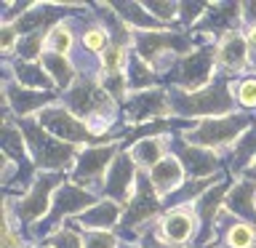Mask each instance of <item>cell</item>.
<instances>
[{"mask_svg": "<svg viewBox=\"0 0 256 248\" xmlns=\"http://www.w3.org/2000/svg\"><path fill=\"white\" fill-rule=\"evenodd\" d=\"M168 104H171V118L176 120H208V118H224L235 110V78L216 75L211 86L200 91H182V88L168 86Z\"/></svg>", "mask_w": 256, "mask_h": 248, "instance_id": "obj_1", "label": "cell"}, {"mask_svg": "<svg viewBox=\"0 0 256 248\" xmlns=\"http://www.w3.org/2000/svg\"><path fill=\"white\" fill-rule=\"evenodd\" d=\"M70 176L67 174H59V171H40L38 179L32 182V187L19 198H6L3 203V214L11 216V219L19 224L22 230H30L32 224L43 222L48 214H51V203H54V195L56 190L67 182Z\"/></svg>", "mask_w": 256, "mask_h": 248, "instance_id": "obj_2", "label": "cell"}, {"mask_svg": "<svg viewBox=\"0 0 256 248\" xmlns=\"http://www.w3.org/2000/svg\"><path fill=\"white\" fill-rule=\"evenodd\" d=\"M24 134V142L30 147L32 163L38 171H59V174H70L75 160L83 147L75 144L59 142L56 136H51L43 126L38 123V118H27V120H16Z\"/></svg>", "mask_w": 256, "mask_h": 248, "instance_id": "obj_3", "label": "cell"}, {"mask_svg": "<svg viewBox=\"0 0 256 248\" xmlns=\"http://www.w3.org/2000/svg\"><path fill=\"white\" fill-rule=\"evenodd\" d=\"M251 126H254V118L248 115V112L238 110V112L224 115V118L198 120V123H192L190 128L179 131V136L190 144H198V147H206V150H214V152H227Z\"/></svg>", "mask_w": 256, "mask_h": 248, "instance_id": "obj_4", "label": "cell"}, {"mask_svg": "<svg viewBox=\"0 0 256 248\" xmlns=\"http://www.w3.org/2000/svg\"><path fill=\"white\" fill-rule=\"evenodd\" d=\"M123 152V144L118 142H104V144H88L80 150V155L72 166V171L67 174L72 184L83 187L88 192L102 198V187H104V176H107L110 166L115 163V158Z\"/></svg>", "mask_w": 256, "mask_h": 248, "instance_id": "obj_5", "label": "cell"}, {"mask_svg": "<svg viewBox=\"0 0 256 248\" xmlns=\"http://www.w3.org/2000/svg\"><path fill=\"white\" fill-rule=\"evenodd\" d=\"M163 214H166L163 200H160V195L155 192V187H152L150 176L142 171L131 200L126 203V211H123V219H120L118 232H123V235H134V238H142L144 232L150 230V224L155 222V219H160Z\"/></svg>", "mask_w": 256, "mask_h": 248, "instance_id": "obj_6", "label": "cell"}, {"mask_svg": "<svg viewBox=\"0 0 256 248\" xmlns=\"http://www.w3.org/2000/svg\"><path fill=\"white\" fill-rule=\"evenodd\" d=\"M216 43L200 46L198 51H192L182 59H176L171 64L168 75V86L171 88H182V91H200V88L211 86L216 72Z\"/></svg>", "mask_w": 256, "mask_h": 248, "instance_id": "obj_7", "label": "cell"}, {"mask_svg": "<svg viewBox=\"0 0 256 248\" xmlns=\"http://www.w3.org/2000/svg\"><path fill=\"white\" fill-rule=\"evenodd\" d=\"M59 102L72 115H78L83 123L94 118H118V107H120L102 88L99 80H94V78H78L75 86L70 91H64Z\"/></svg>", "mask_w": 256, "mask_h": 248, "instance_id": "obj_8", "label": "cell"}, {"mask_svg": "<svg viewBox=\"0 0 256 248\" xmlns=\"http://www.w3.org/2000/svg\"><path fill=\"white\" fill-rule=\"evenodd\" d=\"M168 147H171V155L179 158L187 179H211L216 174H224V158L219 152L184 142L179 134H174L168 139Z\"/></svg>", "mask_w": 256, "mask_h": 248, "instance_id": "obj_9", "label": "cell"}, {"mask_svg": "<svg viewBox=\"0 0 256 248\" xmlns=\"http://www.w3.org/2000/svg\"><path fill=\"white\" fill-rule=\"evenodd\" d=\"M35 118H38V123L43 126L51 136H56L59 142L75 144V147H88V144H94V136H91V131H88V126L78 115H72L62 102L46 107L43 112H38Z\"/></svg>", "mask_w": 256, "mask_h": 248, "instance_id": "obj_10", "label": "cell"}, {"mask_svg": "<svg viewBox=\"0 0 256 248\" xmlns=\"http://www.w3.org/2000/svg\"><path fill=\"white\" fill-rule=\"evenodd\" d=\"M59 99L62 94L56 91H32V88H24L11 78H3V110L6 115H14L16 120L35 118L38 112H43Z\"/></svg>", "mask_w": 256, "mask_h": 248, "instance_id": "obj_11", "label": "cell"}, {"mask_svg": "<svg viewBox=\"0 0 256 248\" xmlns=\"http://www.w3.org/2000/svg\"><path fill=\"white\" fill-rule=\"evenodd\" d=\"M123 120L128 126H144L152 120H171V104H168V88H152V91L131 94L123 104Z\"/></svg>", "mask_w": 256, "mask_h": 248, "instance_id": "obj_12", "label": "cell"}, {"mask_svg": "<svg viewBox=\"0 0 256 248\" xmlns=\"http://www.w3.org/2000/svg\"><path fill=\"white\" fill-rule=\"evenodd\" d=\"M198 232H200V222L192 206L171 208L155 222V235L174 248L190 246V240H198Z\"/></svg>", "mask_w": 256, "mask_h": 248, "instance_id": "obj_13", "label": "cell"}, {"mask_svg": "<svg viewBox=\"0 0 256 248\" xmlns=\"http://www.w3.org/2000/svg\"><path fill=\"white\" fill-rule=\"evenodd\" d=\"M139 174H142V168L136 166V160H134L131 155H128V150H123V152H120V155L115 158V163L110 166L107 176H104L102 198L115 200V203L126 206L128 200H131L134 190H136Z\"/></svg>", "mask_w": 256, "mask_h": 248, "instance_id": "obj_14", "label": "cell"}, {"mask_svg": "<svg viewBox=\"0 0 256 248\" xmlns=\"http://www.w3.org/2000/svg\"><path fill=\"white\" fill-rule=\"evenodd\" d=\"M216 67L219 75L238 78L240 72L251 67V46H248L246 30H232L216 43Z\"/></svg>", "mask_w": 256, "mask_h": 248, "instance_id": "obj_15", "label": "cell"}, {"mask_svg": "<svg viewBox=\"0 0 256 248\" xmlns=\"http://www.w3.org/2000/svg\"><path fill=\"white\" fill-rule=\"evenodd\" d=\"M123 211L126 206L115 203V200H107L102 198L99 203H94L88 211H83L80 216H75V219H70L72 227H78L80 232H115L120 227V219H123Z\"/></svg>", "mask_w": 256, "mask_h": 248, "instance_id": "obj_16", "label": "cell"}, {"mask_svg": "<svg viewBox=\"0 0 256 248\" xmlns=\"http://www.w3.org/2000/svg\"><path fill=\"white\" fill-rule=\"evenodd\" d=\"M224 208L235 216V219L254 224L256 227V182L251 179H235L227 192Z\"/></svg>", "mask_w": 256, "mask_h": 248, "instance_id": "obj_17", "label": "cell"}, {"mask_svg": "<svg viewBox=\"0 0 256 248\" xmlns=\"http://www.w3.org/2000/svg\"><path fill=\"white\" fill-rule=\"evenodd\" d=\"M254 163H256V123L227 150L224 171H227L232 179H243L246 171H248Z\"/></svg>", "mask_w": 256, "mask_h": 248, "instance_id": "obj_18", "label": "cell"}, {"mask_svg": "<svg viewBox=\"0 0 256 248\" xmlns=\"http://www.w3.org/2000/svg\"><path fill=\"white\" fill-rule=\"evenodd\" d=\"M3 78H11L19 86L32 88V91H56L51 75L46 72V67L40 62H22V59L6 62V75Z\"/></svg>", "mask_w": 256, "mask_h": 248, "instance_id": "obj_19", "label": "cell"}, {"mask_svg": "<svg viewBox=\"0 0 256 248\" xmlns=\"http://www.w3.org/2000/svg\"><path fill=\"white\" fill-rule=\"evenodd\" d=\"M147 176H150L155 192L160 195V200H166L171 192H176L184 182H187V174H184V168H182V163H179V158H176V155L163 158Z\"/></svg>", "mask_w": 256, "mask_h": 248, "instance_id": "obj_20", "label": "cell"}, {"mask_svg": "<svg viewBox=\"0 0 256 248\" xmlns=\"http://www.w3.org/2000/svg\"><path fill=\"white\" fill-rule=\"evenodd\" d=\"M126 80H128V94H142V91H152V88H160V75L158 70L152 67L150 62H144L139 54L128 51V62H126Z\"/></svg>", "mask_w": 256, "mask_h": 248, "instance_id": "obj_21", "label": "cell"}, {"mask_svg": "<svg viewBox=\"0 0 256 248\" xmlns=\"http://www.w3.org/2000/svg\"><path fill=\"white\" fill-rule=\"evenodd\" d=\"M128 155L136 160V166L142 168L144 174H150L163 158L171 155V147H168V136H152V139H142L128 147Z\"/></svg>", "mask_w": 256, "mask_h": 248, "instance_id": "obj_22", "label": "cell"}, {"mask_svg": "<svg viewBox=\"0 0 256 248\" xmlns=\"http://www.w3.org/2000/svg\"><path fill=\"white\" fill-rule=\"evenodd\" d=\"M110 6L134 32H158V30H163V24H160L158 19H152V16L147 14V8H144L142 3H136V0H126V3L115 0V3H110Z\"/></svg>", "mask_w": 256, "mask_h": 248, "instance_id": "obj_23", "label": "cell"}, {"mask_svg": "<svg viewBox=\"0 0 256 248\" xmlns=\"http://www.w3.org/2000/svg\"><path fill=\"white\" fill-rule=\"evenodd\" d=\"M40 64L46 67V72L51 75L54 80V86H56V91H70L72 86H75V80H78V70H75V64H72L70 56H59V54H51V51H46L43 56H40Z\"/></svg>", "mask_w": 256, "mask_h": 248, "instance_id": "obj_24", "label": "cell"}, {"mask_svg": "<svg viewBox=\"0 0 256 248\" xmlns=\"http://www.w3.org/2000/svg\"><path fill=\"white\" fill-rule=\"evenodd\" d=\"M75 43H78V38H75V30H72L70 19L59 22L56 27L48 30V35H46V51L59 54V56H72Z\"/></svg>", "mask_w": 256, "mask_h": 248, "instance_id": "obj_25", "label": "cell"}, {"mask_svg": "<svg viewBox=\"0 0 256 248\" xmlns=\"http://www.w3.org/2000/svg\"><path fill=\"white\" fill-rule=\"evenodd\" d=\"M94 14V11H91ZM80 48H86L88 54H96V56H102L104 51L110 48V35H107V30L102 27L99 22H96V16L91 19V24L80 32Z\"/></svg>", "mask_w": 256, "mask_h": 248, "instance_id": "obj_26", "label": "cell"}, {"mask_svg": "<svg viewBox=\"0 0 256 248\" xmlns=\"http://www.w3.org/2000/svg\"><path fill=\"white\" fill-rule=\"evenodd\" d=\"M46 35L48 32H32V35H22V43L16 48L14 59L22 62H40V56L46 54Z\"/></svg>", "mask_w": 256, "mask_h": 248, "instance_id": "obj_27", "label": "cell"}, {"mask_svg": "<svg viewBox=\"0 0 256 248\" xmlns=\"http://www.w3.org/2000/svg\"><path fill=\"white\" fill-rule=\"evenodd\" d=\"M235 102L243 112L256 110V75H243L235 80Z\"/></svg>", "mask_w": 256, "mask_h": 248, "instance_id": "obj_28", "label": "cell"}, {"mask_svg": "<svg viewBox=\"0 0 256 248\" xmlns=\"http://www.w3.org/2000/svg\"><path fill=\"white\" fill-rule=\"evenodd\" d=\"M142 6L147 8V14L152 19H158L160 24L179 22V3H176V0H142Z\"/></svg>", "mask_w": 256, "mask_h": 248, "instance_id": "obj_29", "label": "cell"}, {"mask_svg": "<svg viewBox=\"0 0 256 248\" xmlns=\"http://www.w3.org/2000/svg\"><path fill=\"white\" fill-rule=\"evenodd\" d=\"M208 8H211V3H195V0H182L179 3V24L184 30H195L200 19L208 14Z\"/></svg>", "mask_w": 256, "mask_h": 248, "instance_id": "obj_30", "label": "cell"}, {"mask_svg": "<svg viewBox=\"0 0 256 248\" xmlns=\"http://www.w3.org/2000/svg\"><path fill=\"white\" fill-rule=\"evenodd\" d=\"M46 243L54 246V248H83V232L78 227H72V224H64V227L56 230Z\"/></svg>", "mask_w": 256, "mask_h": 248, "instance_id": "obj_31", "label": "cell"}, {"mask_svg": "<svg viewBox=\"0 0 256 248\" xmlns=\"http://www.w3.org/2000/svg\"><path fill=\"white\" fill-rule=\"evenodd\" d=\"M128 62V51L118 46H110L107 51L102 54V72H123Z\"/></svg>", "mask_w": 256, "mask_h": 248, "instance_id": "obj_32", "label": "cell"}, {"mask_svg": "<svg viewBox=\"0 0 256 248\" xmlns=\"http://www.w3.org/2000/svg\"><path fill=\"white\" fill-rule=\"evenodd\" d=\"M120 240L115 232H83V248H120Z\"/></svg>", "mask_w": 256, "mask_h": 248, "instance_id": "obj_33", "label": "cell"}, {"mask_svg": "<svg viewBox=\"0 0 256 248\" xmlns=\"http://www.w3.org/2000/svg\"><path fill=\"white\" fill-rule=\"evenodd\" d=\"M19 43H22L19 30H16L14 24H3V30H0V48H3V59L6 62H11V56H16Z\"/></svg>", "mask_w": 256, "mask_h": 248, "instance_id": "obj_34", "label": "cell"}, {"mask_svg": "<svg viewBox=\"0 0 256 248\" xmlns=\"http://www.w3.org/2000/svg\"><path fill=\"white\" fill-rule=\"evenodd\" d=\"M240 22L243 30H256V3H240Z\"/></svg>", "mask_w": 256, "mask_h": 248, "instance_id": "obj_35", "label": "cell"}, {"mask_svg": "<svg viewBox=\"0 0 256 248\" xmlns=\"http://www.w3.org/2000/svg\"><path fill=\"white\" fill-rule=\"evenodd\" d=\"M139 246H142V248H174V246L163 243V240H160V238L155 235V227L147 230V232H144V235L139 238Z\"/></svg>", "mask_w": 256, "mask_h": 248, "instance_id": "obj_36", "label": "cell"}, {"mask_svg": "<svg viewBox=\"0 0 256 248\" xmlns=\"http://www.w3.org/2000/svg\"><path fill=\"white\" fill-rule=\"evenodd\" d=\"M246 38H248V46H251V67L256 72V30H248Z\"/></svg>", "mask_w": 256, "mask_h": 248, "instance_id": "obj_37", "label": "cell"}, {"mask_svg": "<svg viewBox=\"0 0 256 248\" xmlns=\"http://www.w3.org/2000/svg\"><path fill=\"white\" fill-rule=\"evenodd\" d=\"M243 179H251V182H256V163H254V166L246 171V176H243Z\"/></svg>", "mask_w": 256, "mask_h": 248, "instance_id": "obj_38", "label": "cell"}, {"mask_svg": "<svg viewBox=\"0 0 256 248\" xmlns=\"http://www.w3.org/2000/svg\"><path fill=\"white\" fill-rule=\"evenodd\" d=\"M120 248H142V246L134 243V240H123V243H120Z\"/></svg>", "mask_w": 256, "mask_h": 248, "instance_id": "obj_39", "label": "cell"}, {"mask_svg": "<svg viewBox=\"0 0 256 248\" xmlns=\"http://www.w3.org/2000/svg\"><path fill=\"white\" fill-rule=\"evenodd\" d=\"M38 248H54V246H48V243H43V246H38Z\"/></svg>", "mask_w": 256, "mask_h": 248, "instance_id": "obj_40", "label": "cell"}]
</instances>
